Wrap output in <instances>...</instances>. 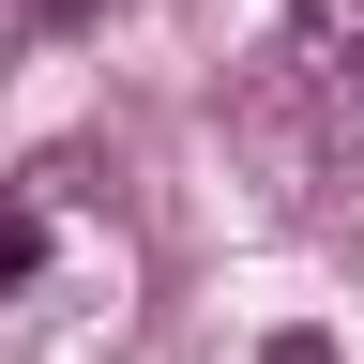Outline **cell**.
I'll return each mask as SVG.
<instances>
[{
	"mask_svg": "<svg viewBox=\"0 0 364 364\" xmlns=\"http://www.w3.org/2000/svg\"><path fill=\"white\" fill-rule=\"evenodd\" d=\"M304 91H318V122L364 136V0H289V46H273Z\"/></svg>",
	"mask_w": 364,
	"mask_h": 364,
	"instance_id": "1",
	"label": "cell"
},
{
	"mask_svg": "<svg viewBox=\"0 0 364 364\" xmlns=\"http://www.w3.org/2000/svg\"><path fill=\"white\" fill-rule=\"evenodd\" d=\"M46 273V198H0V304Z\"/></svg>",
	"mask_w": 364,
	"mask_h": 364,
	"instance_id": "2",
	"label": "cell"
},
{
	"mask_svg": "<svg viewBox=\"0 0 364 364\" xmlns=\"http://www.w3.org/2000/svg\"><path fill=\"white\" fill-rule=\"evenodd\" d=\"M107 0H0V31H91Z\"/></svg>",
	"mask_w": 364,
	"mask_h": 364,
	"instance_id": "3",
	"label": "cell"
},
{
	"mask_svg": "<svg viewBox=\"0 0 364 364\" xmlns=\"http://www.w3.org/2000/svg\"><path fill=\"white\" fill-rule=\"evenodd\" d=\"M273 364H334V349H318V334H273Z\"/></svg>",
	"mask_w": 364,
	"mask_h": 364,
	"instance_id": "4",
	"label": "cell"
}]
</instances>
